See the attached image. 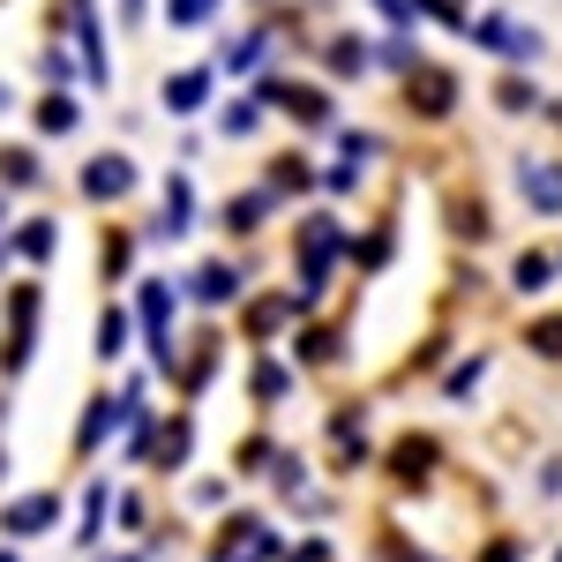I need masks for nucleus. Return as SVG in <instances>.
Wrapping results in <instances>:
<instances>
[{
	"instance_id": "obj_1",
	"label": "nucleus",
	"mask_w": 562,
	"mask_h": 562,
	"mask_svg": "<svg viewBox=\"0 0 562 562\" xmlns=\"http://www.w3.org/2000/svg\"><path fill=\"white\" fill-rule=\"evenodd\" d=\"M121 188H128V166H121V158L90 166V195H121Z\"/></svg>"
},
{
	"instance_id": "obj_2",
	"label": "nucleus",
	"mask_w": 562,
	"mask_h": 562,
	"mask_svg": "<svg viewBox=\"0 0 562 562\" xmlns=\"http://www.w3.org/2000/svg\"><path fill=\"white\" fill-rule=\"evenodd\" d=\"M166 8H173V23H195V15H203L211 0H166Z\"/></svg>"
}]
</instances>
